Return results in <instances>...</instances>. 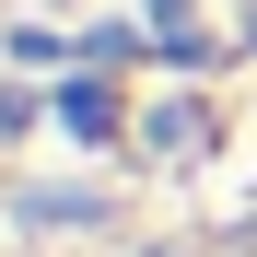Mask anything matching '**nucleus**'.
I'll list each match as a JSON object with an SVG mask.
<instances>
[{
    "mask_svg": "<svg viewBox=\"0 0 257 257\" xmlns=\"http://www.w3.org/2000/svg\"><path fill=\"white\" fill-rule=\"evenodd\" d=\"M0 257H257V0H0Z\"/></svg>",
    "mask_w": 257,
    "mask_h": 257,
    "instance_id": "nucleus-1",
    "label": "nucleus"
}]
</instances>
